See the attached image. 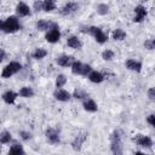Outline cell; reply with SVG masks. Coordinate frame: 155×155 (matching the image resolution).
I'll use <instances>...</instances> for the list:
<instances>
[{"label":"cell","instance_id":"obj_24","mask_svg":"<svg viewBox=\"0 0 155 155\" xmlns=\"http://www.w3.org/2000/svg\"><path fill=\"white\" fill-rule=\"evenodd\" d=\"M33 58H35V59H42L44 57H46L47 56V51L45 50V48H42V47H38V48H35V51L33 52Z\"/></svg>","mask_w":155,"mask_h":155},{"label":"cell","instance_id":"obj_19","mask_svg":"<svg viewBox=\"0 0 155 155\" xmlns=\"http://www.w3.org/2000/svg\"><path fill=\"white\" fill-rule=\"evenodd\" d=\"M84 109L86 110V111H88V113H96L97 110H98V105H97V103L93 101V99H91V98H87L85 102H84Z\"/></svg>","mask_w":155,"mask_h":155},{"label":"cell","instance_id":"obj_35","mask_svg":"<svg viewBox=\"0 0 155 155\" xmlns=\"http://www.w3.org/2000/svg\"><path fill=\"white\" fill-rule=\"evenodd\" d=\"M147 122H148L150 126L155 127V115H154V114H150V115L147 117Z\"/></svg>","mask_w":155,"mask_h":155},{"label":"cell","instance_id":"obj_14","mask_svg":"<svg viewBox=\"0 0 155 155\" xmlns=\"http://www.w3.org/2000/svg\"><path fill=\"white\" fill-rule=\"evenodd\" d=\"M56 23L54 22H50V21H46V19H40L36 22V29L40 30V31H48Z\"/></svg>","mask_w":155,"mask_h":155},{"label":"cell","instance_id":"obj_25","mask_svg":"<svg viewBox=\"0 0 155 155\" xmlns=\"http://www.w3.org/2000/svg\"><path fill=\"white\" fill-rule=\"evenodd\" d=\"M56 8H57V5H56V2L53 0H45L44 1V7H42L44 11L51 12V11H53Z\"/></svg>","mask_w":155,"mask_h":155},{"label":"cell","instance_id":"obj_20","mask_svg":"<svg viewBox=\"0 0 155 155\" xmlns=\"http://www.w3.org/2000/svg\"><path fill=\"white\" fill-rule=\"evenodd\" d=\"M7 155H25V151H24V149L21 144L15 143L13 145L10 147V149L7 151Z\"/></svg>","mask_w":155,"mask_h":155},{"label":"cell","instance_id":"obj_10","mask_svg":"<svg viewBox=\"0 0 155 155\" xmlns=\"http://www.w3.org/2000/svg\"><path fill=\"white\" fill-rule=\"evenodd\" d=\"M16 13H17L19 17H27V16H30L31 11H30V7H29L25 2L21 1V2H18L17 6H16Z\"/></svg>","mask_w":155,"mask_h":155},{"label":"cell","instance_id":"obj_38","mask_svg":"<svg viewBox=\"0 0 155 155\" xmlns=\"http://www.w3.org/2000/svg\"><path fill=\"white\" fill-rule=\"evenodd\" d=\"M134 155H147V154H143V153H140V151H137Z\"/></svg>","mask_w":155,"mask_h":155},{"label":"cell","instance_id":"obj_36","mask_svg":"<svg viewBox=\"0 0 155 155\" xmlns=\"http://www.w3.org/2000/svg\"><path fill=\"white\" fill-rule=\"evenodd\" d=\"M5 57H6V52H5V51H4V50L0 47V63H1V62L5 59Z\"/></svg>","mask_w":155,"mask_h":155},{"label":"cell","instance_id":"obj_37","mask_svg":"<svg viewBox=\"0 0 155 155\" xmlns=\"http://www.w3.org/2000/svg\"><path fill=\"white\" fill-rule=\"evenodd\" d=\"M2 24H4V21L0 19V30H2Z\"/></svg>","mask_w":155,"mask_h":155},{"label":"cell","instance_id":"obj_8","mask_svg":"<svg viewBox=\"0 0 155 155\" xmlns=\"http://www.w3.org/2000/svg\"><path fill=\"white\" fill-rule=\"evenodd\" d=\"M45 136H46V139L50 144H59L61 142V138H59V133L54 130V128H47L46 132H45Z\"/></svg>","mask_w":155,"mask_h":155},{"label":"cell","instance_id":"obj_22","mask_svg":"<svg viewBox=\"0 0 155 155\" xmlns=\"http://www.w3.org/2000/svg\"><path fill=\"white\" fill-rule=\"evenodd\" d=\"M18 94L21 97H24V98H30V97L34 96V90L31 87H29V86H24V87H22L19 90Z\"/></svg>","mask_w":155,"mask_h":155},{"label":"cell","instance_id":"obj_12","mask_svg":"<svg viewBox=\"0 0 155 155\" xmlns=\"http://www.w3.org/2000/svg\"><path fill=\"white\" fill-rule=\"evenodd\" d=\"M78 10H79V5H78L76 2L70 1V2H67V4L61 8V13H62L63 16H68V15H71V13L76 12Z\"/></svg>","mask_w":155,"mask_h":155},{"label":"cell","instance_id":"obj_1","mask_svg":"<svg viewBox=\"0 0 155 155\" xmlns=\"http://www.w3.org/2000/svg\"><path fill=\"white\" fill-rule=\"evenodd\" d=\"M110 150L113 155H124V145L120 131L115 130L110 134Z\"/></svg>","mask_w":155,"mask_h":155},{"label":"cell","instance_id":"obj_17","mask_svg":"<svg viewBox=\"0 0 155 155\" xmlns=\"http://www.w3.org/2000/svg\"><path fill=\"white\" fill-rule=\"evenodd\" d=\"M17 96H18V93H16V92H13V91H6V92H4L2 93V101L6 103V104H13L15 102H16V99H17Z\"/></svg>","mask_w":155,"mask_h":155},{"label":"cell","instance_id":"obj_30","mask_svg":"<svg viewBox=\"0 0 155 155\" xmlns=\"http://www.w3.org/2000/svg\"><path fill=\"white\" fill-rule=\"evenodd\" d=\"M73 97L76 98V99H82V98H86L88 97V94L85 92V91H81V90H75L74 93H73Z\"/></svg>","mask_w":155,"mask_h":155},{"label":"cell","instance_id":"obj_32","mask_svg":"<svg viewBox=\"0 0 155 155\" xmlns=\"http://www.w3.org/2000/svg\"><path fill=\"white\" fill-rule=\"evenodd\" d=\"M33 7H34V10H35V11H41V10H42V7H44V1H40V0L34 1Z\"/></svg>","mask_w":155,"mask_h":155},{"label":"cell","instance_id":"obj_6","mask_svg":"<svg viewBox=\"0 0 155 155\" xmlns=\"http://www.w3.org/2000/svg\"><path fill=\"white\" fill-rule=\"evenodd\" d=\"M87 139V133L86 132H82V133H79L78 136H75V138L73 139L71 142V148L75 150V151H80L84 143L86 142Z\"/></svg>","mask_w":155,"mask_h":155},{"label":"cell","instance_id":"obj_9","mask_svg":"<svg viewBox=\"0 0 155 155\" xmlns=\"http://www.w3.org/2000/svg\"><path fill=\"white\" fill-rule=\"evenodd\" d=\"M136 143L142 147V148H151L153 147V139L149 136H144V134H136L134 137Z\"/></svg>","mask_w":155,"mask_h":155},{"label":"cell","instance_id":"obj_16","mask_svg":"<svg viewBox=\"0 0 155 155\" xmlns=\"http://www.w3.org/2000/svg\"><path fill=\"white\" fill-rule=\"evenodd\" d=\"M88 80L93 84H101L104 81V75L101 73V71H97V70H92L88 75H87Z\"/></svg>","mask_w":155,"mask_h":155},{"label":"cell","instance_id":"obj_23","mask_svg":"<svg viewBox=\"0 0 155 155\" xmlns=\"http://www.w3.org/2000/svg\"><path fill=\"white\" fill-rule=\"evenodd\" d=\"M82 65H84V63H81V62H79V61H74L73 64L70 65V68H71V73L75 74V75H81Z\"/></svg>","mask_w":155,"mask_h":155},{"label":"cell","instance_id":"obj_31","mask_svg":"<svg viewBox=\"0 0 155 155\" xmlns=\"http://www.w3.org/2000/svg\"><path fill=\"white\" fill-rule=\"evenodd\" d=\"M144 47H145L147 50H149V51L154 50V48H155V40H154V39H148V40H145V41H144Z\"/></svg>","mask_w":155,"mask_h":155},{"label":"cell","instance_id":"obj_2","mask_svg":"<svg viewBox=\"0 0 155 155\" xmlns=\"http://www.w3.org/2000/svg\"><path fill=\"white\" fill-rule=\"evenodd\" d=\"M19 29H21V23L16 16H10L6 18V21H4V24H2V31L4 33L12 34V33L18 31Z\"/></svg>","mask_w":155,"mask_h":155},{"label":"cell","instance_id":"obj_21","mask_svg":"<svg viewBox=\"0 0 155 155\" xmlns=\"http://www.w3.org/2000/svg\"><path fill=\"white\" fill-rule=\"evenodd\" d=\"M111 38L115 40V41H122L126 39V31L121 28H117L115 30H113L111 33Z\"/></svg>","mask_w":155,"mask_h":155},{"label":"cell","instance_id":"obj_3","mask_svg":"<svg viewBox=\"0 0 155 155\" xmlns=\"http://www.w3.org/2000/svg\"><path fill=\"white\" fill-rule=\"evenodd\" d=\"M84 31L91 34L98 44H104V42H107V40H108V35H107L99 27H94V25H92V27L86 28V30H84Z\"/></svg>","mask_w":155,"mask_h":155},{"label":"cell","instance_id":"obj_11","mask_svg":"<svg viewBox=\"0 0 155 155\" xmlns=\"http://www.w3.org/2000/svg\"><path fill=\"white\" fill-rule=\"evenodd\" d=\"M53 97L59 101V102H68L70 98H71V94L67 91V90H63V88H57L54 92H53Z\"/></svg>","mask_w":155,"mask_h":155},{"label":"cell","instance_id":"obj_39","mask_svg":"<svg viewBox=\"0 0 155 155\" xmlns=\"http://www.w3.org/2000/svg\"><path fill=\"white\" fill-rule=\"evenodd\" d=\"M0 153H1V147H0Z\"/></svg>","mask_w":155,"mask_h":155},{"label":"cell","instance_id":"obj_26","mask_svg":"<svg viewBox=\"0 0 155 155\" xmlns=\"http://www.w3.org/2000/svg\"><path fill=\"white\" fill-rule=\"evenodd\" d=\"M12 140V136L8 131H2L0 132V143L1 144H7Z\"/></svg>","mask_w":155,"mask_h":155},{"label":"cell","instance_id":"obj_15","mask_svg":"<svg viewBox=\"0 0 155 155\" xmlns=\"http://www.w3.org/2000/svg\"><path fill=\"white\" fill-rule=\"evenodd\" d=\"M57 64L61 65V67H70L74 62V58L71 56H67V54H62L59 57H57L56 59Z\"/></svg>","mask_w":155,"mask_h":155},{"label":"cell","instance_id":"obj_5","mask_svg":"<svg viewBox=\"0 0 155 155\" xmlns=\"http://www.w3.org/2000/svg\"><path fill=\"white\" fill-rule=\"evenodd\" d=\"M45 39H46V41L50 42V44H56V42L59 41V39H61V31H59V27H58L57 23H56L48 31H46Z\"/></svg>","mask_w":155,"mask_h":155},{"label":"cell","instance_id":"obj_27","mask_svg":"<svg viewBox=\"0 0 155 155\" xmlns=\"http://www.w3.org/2000/svg\"><path fill=\"white\" fill-rule=\"evenodd\" d=\"M65 84H67V76L63 75V74L57 75V78H56V87L57 88H62Z\"/></svg>","mask_w":155,"mask_h":155},{"label":"cell","instance_id":"obj_13","mask_svg":"<svg viewBox=\"0 0 155 155\" xmlns=\"http://www.w3.org/2000/svg\"><path fill=\"white\" fill-rule=\"evenodd\" d=\"M125 65H126V68L128 70H132V71L140 73V70H142V63L138 62V61H136V59H132V58L127 59L125 62Z\"/></svg>","mask_w":155,"mask_h":155},{"label":"cell","instance_id":"obj_34","mask_svg":"<svg viewBox=\"0 0 155 155\" xmlns=\"http://www.w3.org/2000/svg\"><path fill=\"white\" fill-rule=\"evenodd\" d=\"M19 136L22 137L23 140H29V139L31 138V134H30L29 132H27V131H21V132H19Z\"/></svg>","mask_w":155,"mask_h":155},{"label":"cell","instance_id":"obj_18","mask_svg":"<svg viewBox=\"0 0 155 155\" xmlns=\"http://www.w3.org/2000/svg\"><path fill=\"white\" fill-rule=\"evenodd\" d=\"M67 45H68L70 48H75V50H79V48H81V46H82V42L80 41V39H79L78 36H75V35H71V36H69V38L67 39Z\"/></svg>","mask_w":155,"mask_h":155},{"label":"cell","instance_id":"obj_4","mask_svg":"<svg viewBox=\"0 0 155 155\" xmlns=\"http://www.w3.org/2000/svg\"><path fill=\"white\" fill-rule=\"evenodd\" d=\"M21 69H22V64H21L19 62L12 61V62H10V63L2 69V71H1V78L8 79V78H11L12 75L17 74Z\"/></svg>","mask_w":155,"mask_h":155},{"label":"cell","instance_id":"obj_28","mask_svg":"<svg viewBox=\"0 0 155 155\" xmlns=\"http://www.w3.org/2000/svg\"><path fill=\"white\" fill-rule=\"evenodd\" d=\"M114 57H115V53H114V51L113 50H104L103 52H102V58L104 59V61H113L114 59Z\"/></svg>","mask_w":155,"mask_h":155},{"label":"cell","instance_id":"obj_7","mask_svg":"<svg viewBox=\"0 0 155 155\" xmlns=\"http://www.w3.org/2000/svg\"><path fill=\"white\" fill-rule=\"evenodd\" d=\"M147 15H148V11H147L145 6H143V5H137V6L134 7V18H133V22H136V23L143 22V21L145 19Z\"/></svg>","mask_w":155,"mask_h":155},{"label":"cell","instance_id":"obj_33","mask_svg":"<svg viewBox=\"0 0 155 155\" xmlns=\"http://www.w3.org/2000/svg\"><path fill=\"white\" fill-rule=\"evenodd\" d=\"M147 93H148V98L154 102V101H155V88H154V87H150Z\"/></svg>","mask_w":155,"mask_h":155},{"label":"cell","instance_id":"obj_29","mask_svg":"<svg viewBox=\"0 0 155 155\" xmlns=\"http://www.w3.org/2000/svg\"><path fill=\"white\" fill-rule=\"evenodd\" d=\"M97 12H98L99 15L104 16V15H107V13L109 12V6H108L107 4H98V6H97Z\"/></svg>","mask_w":155,"mask_h":155}]
</instances>
